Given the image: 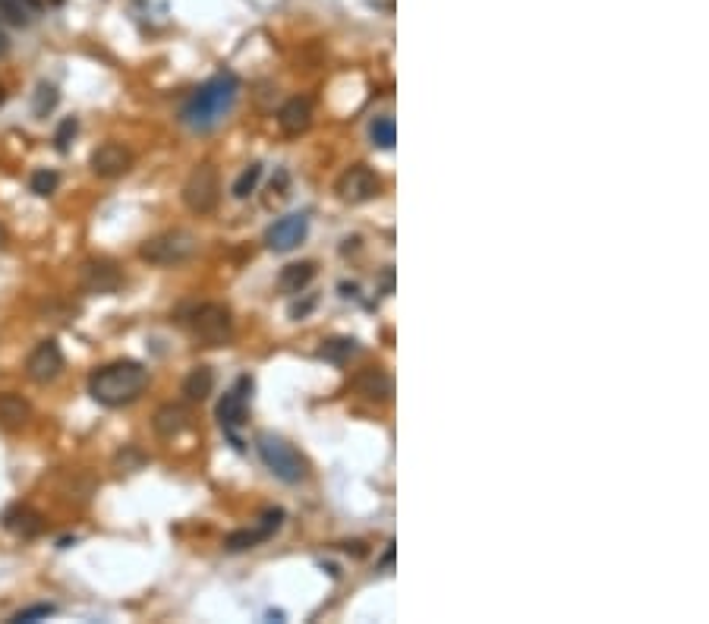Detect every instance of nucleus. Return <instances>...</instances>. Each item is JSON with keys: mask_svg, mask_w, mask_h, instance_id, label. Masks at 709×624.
Here are the masks:
<instances>
[{"mask_svg": "<svg viewBox=\"0 0 709 624\" xmlns=\"http://www.w3.org/2000/svg\"><path fill=\"white\" fill-rule=\"evenodd\" d=\"M221 199V183H218V170L211 164H199L183 183V205L192 215H211Z\"/></svg>", "mask_w": 709, "mask_h": 624, "instance_id": "obj_6", "label": "nucleus"}, {"mask_svg": "<svg viewBox=\"0 0 709 624\" xmlns=\"http://www.w3.org/2000/svg\"><path fill=\"white\" fill-rule=\"evenodd\" d=\"M391 561H395V546H391V548H388V552H385L382 565H385V568H391Z\"/></svg>", "mask_w": 709, "mask_h": 624, "instance_id": "obj_30", "label": "nucleus"}, {"mask_svg": "<svg viewBox=\"0 0 709 624\" xmlns=\"http://www.w3.org/2000/svg\"><path fill=\"white\" fill-rule=\"evenodd\" d=\"M41 13V0H0V16L13 26H29Z\"/></svg>", "mask_w": 709, "mask_h": 624, "instance_id": "obj_21", "label": "nucleus"}, {"mask_svg": "<svg viewBox=\"0 0 709 624\" xmlns=\"http://www.w3.org/2000/svg\"><path fill=\"white\" fill-rule=\"evenodd\" d=\"M133 168V155L129 148H123L120 142H105L92 152V170L105 180H114V177H123L127 170Z\"/></svg>", "mask_w": 709, "mask_h": 624, "instance_id": "obj_13", "label": "nucleus"}, {"mask_svg": "<svg viewBox=\"0 0 709 624\" xmlns=\"http://www.w3.org/2000/svg\"><path fill=\"white\" fill-rule=\"evenodd\" d=\"M306 234H309V218L303 215V211H291V215L278 218V221L268 228L265 243L272 252H291L306 240Z\"/></svg>", "mask_w": 709, "mask_h": 624, "instance_id": "obj_10", "label": "nucleus"}, {"mask_svg": "<svg viewBox=\"0 0 709 624\" xmlns=\"http://www.w3.org/2000/svg\"><path fill=\"white\" fill-rule=\"evenodd\" d=\"M149 385V369L136 360H117L108 366L95 369L88 379V394L101 404V407H127Z\"/></svg>", "mask_w": 709, "mask_h": 624, "instance_id": "obj_2", "label": "nucleus"}, {"mask_svg": "<svg viewBox=\"0 0 709 624\" xmlns=\"http://www.w3.org/2000/svg\"><path fill=\"white\" fill-rule=\"evenodd\" d=\"M313 278H315V262H291L278 274V291L287 293V297H297V293H303L313 284Z\"/></svg>", "mask_w": 709, "mask_h": 624, "instance_id": "obj_18", "label": "nucleus"}, {"mask_svg": "<svg viewBox=\"0 0 709 624\" xmlns=\"http://www.w3.org/2000/svg\"><path fill=\"white\" fill-rule=\"evenodd\" d=\"M354 385L366 401H378V404L391 401V394H395V379H391L382 366H366L360 375H356Z\"/></svg>", "mask_w": 709, "mask_h": 624, "instance_id": "obj_16", "label": "nucleus"}, {"mask_svg": "<svg viewBox=\"0 0 709 624\" xmlns=\"http://www.w3.org/2000/svg\"><path fill=\"white\" fill-rule=\"evenodd\" d=\"M252 397V379L250 375H240L237 379V388H231L227 394L218 401V423H221V429L231 435V442L237 445V448H243V442L237 438V429L246 423V404H250Z\"/></svg>", "mask_w": 709, "mask_h": 624, "instance_id": "obj_8", "label": "nucleus"}, {"mask_svg": "<svg viewBox=\"0 0 709 624\" xmlns=\"http://www.w3.org/2000/svg\"><path fill=\"white\" fill-rule=\"evenodd\" d=\"M278 127L287 136H300L313 127V101L309 98H287L278 111Z\"/></svg>", "mask_w": 709, "mask_h": 624, "instance_id": "obj_15", "label": "nucleus"}, {"mask_svg": "<svg viewBox=\"0 0 709 624\" xmlns=\"http://www.w3.org/2000/svg\"><path fill=\"white\" fill-rule=\"evenodd\" d=\"M199 250V240L192 230H183V228H174V230H164V234H155L149 237L146 243L139 246V259H146L149 265H183L196 256Z\"/></svg>", "mask_w": 709, "mask_h": 624, "instance_id": "obj_4", "label": "nucleus"}, {"mask_svg": "<svg viewBox=\"0 0 709 624\" xmlns=\"http://www.w3.org/2000/svg\"><path fill=\"white\" fill-rule=\"evenodd\" d=\"M47 4H54V6H60V4H64V0H47Z\"/></svg>", "mask_w": 709, "mask_h": 624, "instance_id": "obj_33", "label": "nucleus"}, {"mask_svg": "<svg viewBox=\"0 0 709 624\" xmlns=\"http://www.w3.org/2000/svg\"><path fill=\"white\" fill-rule=\"evenodd\" d=\"M369 139H373L375 148H395L397 142V127H395V118H388V114H382V118H375L373 123H369Z\"/></svg>", "mask_w": 709, "mask_h": 624, "instance_id": "obj_23", "label": "nucleus"}, {"mask_svg": "<svg viewBox=\"0 0 709 624\" xmlns=\"http://www.w3.org/2000/svg\"><path fill=\"white\" fill-rule=\"evenodd\" d=\"M6 51H10V36H6V32L0 29V57H4Z\"/></svg>", "mask_w": 709, "mask_h": 624, "instance_id": "obj_29", "label": "nucleus"}, {"mask_svg": "<svg viewBox=\"0 0 709 624\" xmlns=\"http://www.w3.org/2000/svg\"><path fill=\"white\" fill-rule=\"evenodd\" d=\"M57 101H60L57 86H51V82H41V86L36 88V95H32V114L45 120L47 114H51L54 107H57Z\"/></svg>", "mask_w": 709, "mask_h": 624, "instance_id": "obj_24", "label": "nucleus"}, {"mask_svg": "<svg viewBox=\"0 0 709 624\" xmlns=\"http://www.w3.org/2000/svg\"><path fill=\"white\" fill-rule=\"evenodd\" d=\"M281 520H284V511L281 507H274V511H265L262 514V524L256 527V530H233L231 537H227V552H246V548H256L259 543H265V539H272L274 533L281 530Z\"/></svg>", "mask_w": 709, "mask_h": 624, "instance_id": "obj_11", "label": "nucleus"}, {"mask_svg": "<svg viewBox=\"0 0 709 624\" xmlns=\"http://www.w3.org/2000/svg\"><path fill=\"white\" fill-rule=\"evenodd\" d=\"M259 180H262V164L252 161L250 168H246L243 174L233 180V196H237V199H250L252 193H256Z\"/></svg>", "mask_w": 709, "mask_h": 624, "instance_id": "obj_25", "label": "nucleus"}, {"mask_svg": "<svg viewBox=\"0 0 709 624\" xmlns=\"http://www.w3.org/2000/svg\"><path fill=\"white\" fill-rule=\"evenodd\" d=\"M60 373H64V351H60V344L54 338L41 341L36 351L29 353V360H26V375H29V382L47 385V382H54Z\"/></svg>", "mask_w": 709, "mask_h": 624, "instance_id": "obj_9", "label": "nucleus"}, {"mask_svg": "<svg viewBox=\"0 0 709 624\" xmlns=\"http://www.w3.org/2000/svg\"><path fill=\"white\" fill-rule=\"evenodd\" d=\"M190 332L205 347H224L233 338V315L221 303H202L190 312Z\"/></svg>", "mask_w": 709, "mask_h": 624, "instance_id": "obj_5", "label": "nucleus"}, {"mask_svg": "<svg viewBox=\"0 0 709 624\" xmlns=\"http://www.w3.org/2000/svg\"><path fill=\"white\" fill-rule=\"evenodd\" d=\"M32 420V407L19 394H0V426L4 429H23Z\"/></svg>", "mask_w": 709, "mask_h": 624, "instance_id": "obj_19", "label": "nucleus"}, {"mask_svg": "<svg viewBox=\"0 0 709 624\" xmlns=\"http://www.w3.org/2000/svg\"><path fill=\"white\" fill-rule=\"evenodd\" d=\"M211 391H215V373H211L209 366L190 369V375L183 379V394H187V401L202 404V401H209Z\"/></svg>", "mask_w": 709, "mask_h": 624, "instance_id": "obj_20", "label": "nucleus"}, {"mask_svg": "<svg viewBox=\"0 0 709 624\" xmlns=\"http://www.w3.org/2000/svg\"><path fill=\"white\" fill-rule=\"evenodd\" d=\"M79 281L88 293H114L117 287L123 284V274L114 262H108V259H92V262L82 265Z\"/></svg>", "mask_w": 709, "mask_h": 624, "instance_id": "obj_14", "label": "nucleus"}, {"mask_svg": "<svg viewBox=\"0 0 709 624\" xmlns=\"http://www.w3.org/2000/svg\"><path fill=\"white\" fill-rule=\"evenodd\" d=\"M0 524H4L6 533H13V537L19 539H36L41 530H45V520H41V514L36 511L32 505H10L4 514H0Z\"/></svg>", "mask_w": 709, "mask_h": 624, "instance_id": "obj_12", "label": "nucleus"}, {"mask_svg": "<svg viewBox=\"0 0 709 624\" xmlns=\"http://www.w3.org/2000/svg\"><path fill=\"white\" fill-rule=\"evenodd\" d=\"M4 243H6V230L0 228V246H4Z\"/></svg>", "mask_w": 709, "mask_h": 624, "instance_id": "obj_31", "label": "nucleus"}, {"mask_svg": "<svg viewBox=\"0 0 709 624\" xmlns=\"http://www.w3.org/2000/svg\"><path fill=\"white\" fill-rule=\"evenodd\" d=\"M256 451H259L262 464H265V467L281 479V483L293 486V483H303V479H306V473H309L306 457H303L291 442H284L281 435H274V432H259Z\"/></svg>", "mask_w": 709, "mask_h": 624, "instance_id": "obj_3", "label": "nucleus"}, {"mask_svg": "<svg viewBox=\"0 0 709 624\" xmlns=\"http://www.w3.org/2000/svg\"><path fill=\"white\" fill-rule=\"evenodd\" d=\"M151 426L161 438H174L190 426V410L183 404H161L151 416Z\"/></svg>", "mask_w": 709, "mask_h": 624, "instance_id": "obj_17", "label": "nucleus"}, {"mask_svg": "<svg viewBox=\"0 0 709 624\" xmlns=\"http://www.w3.org/2000/svg\"><path fill=\"white\" fill-rule=\"evenodd\" d=\"M57 183H60L57 170H47V168H38V170H36V174H32L29 187H32V193H36V196H51V193H54V189H57Z\"/></svg>", "mask_w": 709, "mask_h": 624, "instance_id": "obj_26", "label": "nucleus"}, {"mask_svg": "<svg viewBox=\"0 0 709 624\" xmlns=\"http://www.w3.org/2000/svg\"><path fill=\"white\" fill-rule=\"evenodd\" d=\"M4 101H6V92H4V86H0V105H4Z\"/></svg>", "mask_w": 709, "mask_h": 624, "instance_id": "obj_32", "label": "nucleus"}, {"mask_svg": "<svg viewBox=\"0 0 709 624\" xmlns=\"http://www.w3.org/2000/svg\"><path fill=\"white\" fill-rule=\"evenodd\" d=\"M57 612L54 606H47V602H38V606H29V609H23V612H16L13 615V624H26V621H38V619H51V615Z\"/></svg>", "mask_w": 709, "mask_h": 624, "instance_id": "obj_28", "label": "nucleus"}, {"mask_svg": "<svg viewBox=\"0 0 709 624\" xmlns=\"http://www.w3.org/2000/svg\"><path fill=\"white\" fill-rule=\"evenodd\" d=\"M354 353H356V341L354 338H332V341H322V347H319V360L334 363V366L347 363Z\"/></svg>", "mask_w": 709, "mask_h": 624, "instance_id": "obj_22", "label": "nucleus"}, {"mask_svg": "<svg viewBox=\"0 0 709 624\" xmlns=\"http://www.w3.org/2000/svg\"><path fill=\"white\" fill-rule=\"evenodd\" d=\"M237 95H240V79L233 77L231 70L218 73V77H211L205 86H199L196 92H192V98L180 111V120L187 123L190 129L205 133V129L218 127V123L231 114V107L237 105Z\"/></svg>", "mask_w": 709, "mask_h": 624, "instance_id": "obj_1", "label": "nucleus"}, {"mask_svg": "<svg viewBox=\"0 0 709 624\" xmlns=\"http://www.w3.org/2000/svg\"><path fill=\"white\" fill-rule=\"evenodd\" d=\"M334 193L341 202L363 205V202H373V199H378V193H382V180H378V174L373 168H366V164H354V168H347L341 177H337Z\"/></svg>", "mask_w": 709, "mask_h": 624, "instance_id": "obj_7", "label": "nucleus"}, {"mask_svg": "<svg viewBox=\"0 0 709 624\" xmlns=\"http://www.w3.org/2000/svg\"><path fill=\"white\" fill-rule=\"evenodd\" d=\"M76 133H79V120L76 118H67L64 123H60L57 133H54V146H57V152H67V148H70Z\"/></svg>", "mask_w": 709, "mask_h": 624, "instance_id": "obj_27", "label": "nucleus"}]
</instances>
